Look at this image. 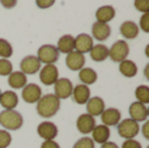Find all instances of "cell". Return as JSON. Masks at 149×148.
Here are the masks:
<instances>
[{
    "label": "cell",
    "mask_w": 149,
    "mask_h": 148,
    "mask_svg": "<svg viewBox=\"0 0 149 148\" xmlns=\"http://www.w3.org/2000/svg\"><path fill=\"white\" fill-rule=\"evenodd\" d=\"M60 100L55 94H45L37 102V113L42 118H51L59 112Z\"/></svg>",
    "instance_id": "1"
},
{
    "label": "cell",
    "mask_w": 149,
    "mask_h": 148,
    "mask_svg": "<svg viewBox=\"0 0 149 148\" xmlns=\"http://www.w3.org/2000/svg\"><path fill=\"white\" fill-rule=\"evenodd\" d=\"M0 125L5 130H20L24 125V118L17 110H3L0 113Z\"/></svg>",
    "instance_id": "2"
},
{
    "label": "cell",
    "mask_w": 149,
    "mask_h": 148,
    "mask_svg": "<svg viewBox=\"0 0 149 148\" xmlns=\"http://www.w3.org/2000/svg\"><path fill=\"white\" fill-rule=\"evenodd\" d=\"M118 134L120 138L123 139H134L135 136L139 134L140 131V126L137 122H135L131 118H127V119H123L118 123Z\"/></svg>",
    "instance_id": "3"
},
{
    "label": "cell",
    "mask_w": 149,
    "mask_h": 148,
    "mask_svg": "<svg viewBox=\"0 0 149 148\" xmlns=\"http://www.w3.org/2000/svg\"><path fill=\"white\" fill-rule=\"evenodd\" d=\"M130 54V46L126 41H116L109 49V58L115 63H120L127 59Z\"/></svg>",
    "instance_id": "4"
},
{
    "label": "cell",
    "mask_w": 149,
    "mask_h": 148,
    "mask_svg": "<svg viewBox=\"0 0 149 148\" xmlns=\"http://www.w3.org/2000/svg\"><path fill=\"white\" fill-rule=\"evenodd\" d=\"M59 54L56 46L54 45H43L38 49V52H37V58L38 60L45 64H55L58 59H59Z\"/></svg>",
    "instance_id": "5"
},
{
    "label": "cell",
    "mask_w": 149,
    "mask_h": 148,
    "mask_svg": "<svg viewBox=\"0 0 149 148\" xmlns=\"http://www.w3.org/2000/svg\"><path fill=\"white\" fill-rule=\"evenodd\" d=\"M58 79H59V70L55 64H45V67L39 70V80L45 85H54Z\"/></svg>",
    "instance_id": "6"
},
{
    "label": "cell",
    "mask_w": 149,
    "mask_h": 148,
    "mask_svg": "<svg viewBox=\"0 0 149 148\" xmlns=\"http://www.w3.org/2000/svg\"><path fill=\"white\" fill-rule=\"evenodd\" d=\"M72 89H73V84L70 79L65 77H60L56 80V83L54 84V91H55V96L59 100H65L70 98L72 94Z\"/></svg>",
    "instance_id": "7"
},
{
    "label": "cell",
    "mask_w": 149,
    "mask_h": 148,
    "mask_svg": "<svg viewBox=\"0 0 149 148\" xmlns=\"http://www.w3.org/2000/svg\"><path fill=\"white\" fill-rule=\"evenodd\" d=\"M130 117L131 119H134L135 122H145L148 119V115H149V110L147 108V105L141 104V102H132L130 105Z\"/></svg>",
    "instance_id": "8"
},
{
    "label": "cell",
    "mask_w": 149,
    "mask_h": 148,
    "mask_svg": "<svg viewBox=\"0 0 149 148\" xmlns=\"http://www.w3.org/2000/svg\"><path fill=\"white\" fill-rule=\"evenodd\" d=\"M41 97H42V89L37 84L34 83L26 84L22 88V100L25 102H28V104H37Z\"/></svg>",
    "instance_id": "9"
},
{
    "label": "cell",
    "mask_w": 149,
    "mask_h": 148,
    "mask_svg": "<svg viewBox=\"0 0 149 148\" xmlns=\"http://www.w3.org/2000/svg\"><path fill=\"white\" fill-rule=\"evenodd\" d=\"M21 72L25 75H34L41 70V62L38 60V58L34 55H28L25 57L20 63Z\"/></svg>",
    "instance_id": "10"
},
{
    "label": "cell",
    "mask_w": 149,
    "mask_h": 148,
    "mask_svg": "<svg viewBox=\"0 0 149 148\" xmlns=\"http://www.w3.org/2000/svg\"><path fill=\"white\" fill-rule=\"evenodd\" d=\"M37 133L43 140H54L58 135V127L55 123L46 121V122H42L38 125Z\"/></svg>",
    "instance_id": "11"
},
{
    "label": "cell",
    "mask_w": 149,
    "mask_h": 148,
    "mask_svg": "<svg viewBox=\"0 0 149 148\" xmlns=\"http://www.w3.org/2000/svg\"><path fill=\"white\" fill-rule=\"evenodd\" d=\"M65 64H67V67L70 68L71 71H80L81 68H84V66H85L84 54L76 51V50L71 51L70 54H67V57H65Z\"/></svg>",
    "instance_id": "12"
},
{
    "label": "cell",
    "mask_w": 149,
    "mask_h": 148,
    "mask_svg": "<svg viewBox=\"0 0 149 148\" xmlns=\"http://www.w3.org/2000/svg\"><path fill=\"white\" fill-rule=\"evenodd\" d=\"M76 126L80 133L84 134V135H88V134L92 133L93 128L95 127V119H94V117H92V115H89L88 113H85V114H81L77 118Z\"/></svg>",
    "instance_id": "13"
},
{
    "label": "cell",
    "mask_w": 149,
    "mask_h": 148,
    "mask_svg": "<svg viewBox=\"0 0 149 148\" xmlns=\"http://www.w3.org/2000/svg\"><path fill=\"white\" fill-rule=\"evenodd\" d=\"M101 119H102L103 125L107 126V127L109 126H118V123L122 119V114L115 108H109V109H105L102 112Z\"/></svg>",
    "instance_id": "14"
},
{
    "label": "cell",
    "mask_w": 149,
    "mask_h": 148,
    "mask_svg": "<svg viewBox=\"0 0 149 148\" xmlns=\"http://www.w3.org/2000/svg\"><path fill=\"white\" fill-rule=\"evenodd\" d=\"M72 98L76 104L79 105H85L88 102V100L90 98V89L88 85L84 84H79V85L73 87L72 89Z\"/></svg>",
    "instance_id": "15"
},
{
    "label": "cell",
    "mask_w": 149,
    "mask_h": 148,
    "mask_svg": "<svg viewBox=\"0 0 149 148\" xmlns=\"http://www.w3.org/2000/svg\"><path fill=\"white\" fill-rule=\"evenodd\" d=\"M93 38L90 36L85 33H81L74 38V50L81 54H85V52H89L93 47Z\"/></svg>",
    "instance_id": "16"
},
{
    "label": "cell",
    "mask_w": 149,
    "mask_h": 148,
    "mask_svg": "<svg viewBox=\"0 0 149 148\" xmlns=\"http://www.w3.org/2000/svg\"><path fill=\"white\" fill-rule=\"evenodd\" d=\"M111 34V28L109 24H102V22H98L95 21L92 26V36L94 37L97 41H105L110 37Z\"/></svg>",
    "instance_id": "17"
},
{
    "label": "cell",
    "mask_w": 149,
    "mask_h": 148,
    "mask_svg": "<svg viewBox=\"0 0 149 148\" xmlns=\"http://www.w3.org/2000/svg\"><path fill=\"white\" fill-rule=\"evenodd\" d=\"M105 110V101L101 97H90L86 102V112L92 117L101 115Z\"/></svg>",
    "instance_id": "18"
},
{
    "label": "cell",
    "mask_w": 149,
    "mask_h": 148,
    "mask_svg": "<svg viewBox=\"0 0 149 148\" xmlns=\"http://www.w3.org/2000/svg\"><path fill=\"white\" fill-rule=\"evenodd\" d=\"M0 105L4 108V110H15L18 105V96L13 91H5L0 96Z\"/></svg>",
    "instance_id": "19"
},
{
    "label": "cell",
    "mask_w": 149,
    "mask_h": 148,
    "mask_svg": "<svg viewBox=\"0 0 149 148\" xmlns=\"http://www.w3.org/2000/svg\"><path fill=\"white\" fill-rule=\"evenodd\" d=\"M90 134H92V140L94 142V143L103 144V143H106V142H109V138H110V128L105 125H97Z\"/></svg>",
    "instance_id": "20"
},
{
    "label": "cell",
    "mask_w": 149,
    "mask_h": 148,
    "mask_svg": "<svg viewBox=\"0 0 149 148\" xmlns=\"http://www.w3.org/2000/svg\"><path fill=\"white\" fill-rule=\"evenodd\" d=\"M114 17H115V8L111 5H103L95 10V18L98 22L109 24Z\"/></svg>",
    "instance_id": "21"
},
{
    "label": "cell",
    "mask_w": 149,
    "mask_h": 148,
    "mask_svg": "<svg viewBox=\"0 0 149 148\" xmlns=\"http://www.w3.org/2000/svg\"><path fill=\"white\" fill-rule=\"evenodd\" d=\"M8 84L13 89H22L28 84V77L21 71H12V73L8 76Z\"/></svg>",
    "instance_id": "22"
},
{
    "label": "cell",
    "mask_w": 149,
    "mask_h": 148,
    "mask_svg": "<svg viewBox=\"0 0 149 148\" xmlns=\"http://www.w3.org/2000/svg\"><path fill=\"white\" fill-rule=\"evenodd\" d=\"M120 34L127 39H135L139 36V26L134 21H124L120 25Z\"/></svg>",
    "instance_id": "23"
},
{
    "label": "cell",
    "mask_w": 149,
    "mask_h": 148,
    "mask_svg": "<svg viewBox=\"0 0 149 148\" xmlns=\"http://www.w3.org/2000/svg\"><path fill=\"white\" fill-rule=\"evenodd\" d=\"M58 51L63 52V54H70L71 51L74 50V37L71 34H65V36L60 37L58 41V46H56Z\"/></svg>",
    "instance_id": "24"
},
{
    "label": "cell",
    "mask_w": 149,
    "mask_h": 148,
    "mask_svg": "<svg viewBox=\"0 0 149 148\" xmlns=\"http://www.w3.org/2000/svg\"><path fill=\"white\" fill-rule=\"evenodd\" d=\"M89 54H90V58H92L94 62H103L105 59L109 58V49H107V46H105V45H102V43L93 45Z\"/></svg>",
    "instance_id": "25"
},
{
    "label": "cell",
    "mask_w": 149,
    "mask_h": 148,
    "mask_svg": "<svg viewBox=\"0 0 149 148\" xmlns=\"http://www.w3.org/2000/svg\"><path fill=\"white\" fill-rule=\"evenodd\" d=\"M97 72H95L93 68L90 67H84L79 71V79L81 80V83L84 85H90V84H94L97 81Z\"/></svg>",
    "instance_id": "26"
},
{
    "label": "cell",
    "mask_w": 149,
    "mask_h": 148,
    "mask_svg": "<svg viewBox=\"0 0 149 148\" xmlns=\"http://www.w3.org/2000/svg\"><path fill=\"white\" fill-rule=\"evenodd\" d=\"M119 72L124 76V77H134L137 73V66L135 62L130 59H126L123 62L119 63Z\"/></svg>",
    "instance_id": "27"
},
{
    "label": "cell",
    "mask_w": 149,
    "mask_h": 148,
    "mask_svg": "<svg viewBox=\"0 0 149 148\" xmlns=\"http://www.w3.org/2000/svg\"><path fill=\"white\" fill-rule=\"evenodd\" d=\"M135 97L137 98V102L144 105L149 104V88L147 85H139L135 91Z\"/></svg>",
    "instance_id": "28"
},
{
    "label": "cell",
    "mask_w": 149,
    "mask_h": 148,
    "mask_svg": "<svg viewBox=\"0 0 149 148\" xmlns=\"http://www.w3.org/2000/svg\"><path fill=\"white\" fill-rule=\"evenodd\" d=\"M13 54V47L7 39L0 38V58L1 59H8Z\"/></svg>",
    "instance_id": "29"
},
{
    "label": "cell",
    "mask_w": 149,
    "mask_h": 148,
    "mask_svg": "<svg viewBox=\"0 0 149 148\" xmlns=\"http://www.w3.org/2000/svg\"><path fill=\"white\" fill-rule=\"evenodd\" d=\"M13 71L12 63L8 59H1L0 58V76H9Z\"/></svg>",
    "instance_id": "30"
},
{
    "label": "cell",
    "mask_w": 149,
    "mask_h": 148,
    "mask_svg": "<svg viewBox=\"0 0 149 148\" xmlns=\"http://www.w3.org/2000/svg\"><path fill=\"white\" fill-rule=\"evenodd\" d=\"M73 148H94V142L92 140V138L84 136L73 144Z\"/></svg>",
    "instance_id": "31"
},
{
    "label": "cell",
    "mask_w": 149,
    "mask_h": 148,
    "mask_svg": "<svg viewBox=\"0 0 149 148\" xmlns=\"http://www.w3.org/2000/svg\"><path fill=\"white\" fill-rule=\"evenodd\" d=\"M12 142V136L7 130H0V148H8Z\"/></svg>",
    "instance_id": "32"
},
{
    "label": "cell",
    "mask_w": 149,
    "mask_h": 148,
    "mask_svg": "<svg viewBox=\"0 0 149 148\" xmlns=\"http://www.w3.org/2000/svg\"><path fill=\"white\" fill-rule=\"evenodd\" d=\"M135 8L141 13H149V0H135Z\"/></svg>",
    "instance_id": "33"
},
{
    "label": "cell",
    "mask_w": 149,
    "mask_h": 148,
    "mask_svg": "<svg viewBox=\"0 0 149 148\" xmlns=\"http://www.w3.org/2000/svg\"><path fill=\"white\" fill-rule=\"evenodd\" d=\"M144 33H149V13H143L140 18V25H137Z\"/></svg>",
    "instance_id": "34"
},
{
    "label": "cell",
    "mask_w": 149,
    "mask_h": 148,
    "mask_svg": "<svg viewBox=\"0 0 149 148\" xmlns=\"http://www.w3.org/2000/svg\"><path fill=\"white\" fill-rule=\"evenodd\" d=\"M122 148H143L140 142L135 140V139H127L124 140V143L122 144Z\"/></svg>",
    "instance_id": "35"
},
{
    "label": "cell",
    "mask_w": 149,
    "mask_h": 148,
    "mask_svg": "<svg viewBox=\"0 0 149 148\" xmlns=\"http://www.w3.org/2000/svg\"><path fill=\"white\" fill-rule=\"evenodd\" d=\"M36 4L41 9H47L55 4V0H36Z\"/></svg>",
    "instance_id": "36"
},
{
    "label": "cell",
    "mask_w": 149,
    "mask_h": 148,
    "mask_svg": "<svg viewBox=\"0 0 149 148\" xmlns=\"http://www.w3.org/2000/svg\"><path fill=\"white\" fill-rule=\"evenodd\" d=\"M41 148H60V146L55 140H45L41 144Z\"/></svg>",
    "instance_id": "37"
},
{
    "label": "cell",
    "mask_w": 149,
    "mask_h": 148,
    "mask_svg": "<svg viewBox=\"0 0 149 148\" xmlns=\"http://www.w3.org/2000/svg\"><path fill=\"white\" fill-rule=\"evenodd\" d=\"M1 5L7 9H10V8H15L16 4H17V0H0Z\"/></svg>",
    "instance_id": "38"
},
{
    "label": "cell",
    "mask_w": 149,
    "mask_h": 148,
    "mask_svg": "<svg viewBox=\"0 0 149 148\" xmlns=\"http://www.w3.org/2000/svg\"><path fill=\"white\" fill-rule=\"evenodd\" d=\"M141 131H143V135H144V138L145 139H149V122H148V121H145V123H144V126H143Z\"/></svg>",
    "instance_id": "39"
},
{
    "label": "cell",
    "mask_w": 149,
    "mask_h": 148,
    "mask_svg": "<svg viewBox=\"0 0 149 148\" xmlns=\"http://www.w3.org/2000/svg\"><path fill=\"white\" fill-rule=\"evenodd\" d=\"M101 148H119V147L116 146L114 142H106V143H103L102 146H101Z\"/></svg>",
    "instance_id": "40"
},
{
    "label": "cell",
    "mask_w": 149,
    "mask_h": 148,
    "mask_svg": "<svg viewBox=\"0 0 149 148\" xmlns=\"http://www.w3.org/2000/svg\"><path fill=\"white\" fill-rule=\"evenodd\" d=\"M0 96H1V91H0Z\"/></svg>",
    "instance_id": "41"
}]
</instances>
